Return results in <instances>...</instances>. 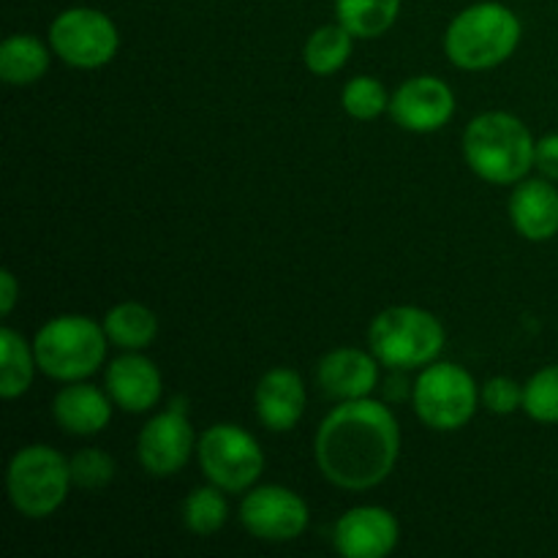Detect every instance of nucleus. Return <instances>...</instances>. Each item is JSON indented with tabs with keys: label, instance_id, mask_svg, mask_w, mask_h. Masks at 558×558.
Wrapping results in <instances>:
<instances>
[{
	"label": "nucleus",
	"instance_id": "f257e3e1",
	"mask_svg": "<svg viewBox=\"0 0 558 558\" xmlns=\"http://www.w3.org/2000/svg\"><path fill=\"white\" fill-rule=\"evenodd\" d=\"M401 452V430L390 409L371 398L343 401L316 434V463L332 485L368 490L392 474Z\"/></svg>",
	"mask_w": 558,
	"mask_h": 558
},
{
	"label": "nucleus",
	"instance_id": "f03ea898",
	"mask_svg": "<svg viewBox=\"0 0 558 558\" xmlns=\"http://www.w3.org/2000/svg\"><path fill=\"white\" fill-rule=\"evenodd\" d=\"M534 147L526 125L507 112H485L469 123L463 153L474 172L488 183L510 185L534 167Z\"/></svg>",
	"mask_w": 558,
	"mask_h": 558
},
{
	"label": "nucleus",
	"instance_id": "7ed1b4c3",
	"mask_svg": "<svg viewBox=\"0 0 558 558\" xmlns=\"http://www.w3.org/2000/svg\"><path fill=\"white\" fill-rule=\"evenodd\" d=\"M521 22L501 3H474L450 22L445 36L447 58L466 71L494 69L515 52Z\"/></svg>",
	"mask_w": 558,
	"mask_h": 558
},
{
	"label": "nucleus",
	"instance_id": "20e7f679",
	"mask_svg": "<svg viewBox=\"0 0 558 558\" xmlns=\"http://www.w3.org/2000/svg\"><path fill=\"white\" fill-rule=\"evenodd\" d=\"M371 352L392 371H412L434 363L445 349V327L434 314L414 305L381 311L368 330Z\"/></svg>",
	"mask_w": 558,
	"mask_h": 558
},
{
	"label": "nucleus",
	"instance_id": "39448f33",
	"mask_svg": "<svg viewBox=\"0 0 558 558\" xmlns=\"http://www.w3.org/2000/svg\"><path fill=\"white\" fill-rule=\"evenodd\" d=\"M107 330L87 316H58L36 332L33 352L38 368L60 381H80L96 374L107 354Z\"/></svg>",
	"mask_w": 558,
	"mask_h": 558
},
{
	"label": "nucleus",
	"instance_id": "423d86ee",
	"mask_svg": "<svg viewBox=\"0 0 558 558\" xmlns=\"http://www.w3.org/2000/svg\"><path fill=\"white\" fill-rule=\"evenodd\" d=\"M9 499L20 515L47 518L65 501L71 485V469L58 450L47 445H31L16 452L5 474Z\"/></svg>",
	"mask_w": 558,
	"mask_h": 558
},
{
	"label": "nucleus",
	"instance_id": "0eeeda50",
	"mask_svg": "<svg viewBox=\"0 0 558 558\" xmlns=\"http://www.w3.org/2000/svg\"><path fill=\"white\" fill-rule=\"evenodd\" d=\"M196 452L205 477L227 494L251 488L265 469V456L254 436L229 423L207 428Z\"/></svg>",
	"mask_w": 558,
	"mask_h": 558
},
{
	"label": "nucleus",
	"instance_id": "6e6552de",
	"mask_svg": "<svg viewBox=\"0 0 558 558\" xmlns=\"http://www.w3.org/2000/svg\"><path fill=\"white\" fill-rule=\"evenodd\" d=\"M414 409L428 428L458 430L477 409V387L458 365H428L414 385Z\"/></svg>",
	"mask_w": 558,
	"mask_h": 558
},
{
	"label": "nucleus",
	"instance_id": "1a4fd4ad",
	"mask_svg": "<svg viewBox=\"0 0 558 558\" xmlns=\"http://www.w3.org/2000/svg\"><path fill=\"white\" fill-rule=\"evenodd\" d=\"M49 44L63 63L74 69H98L118 52V27L98 9L76 5L58 14L49 27Z\"/></svg>",
	"mask_w": 558,
	"mask_h": 558
},
{
	"label": "nucleus",
	"instance_id": "9d476101",
	"mask_svg": "<svg viewBox=\"0 0 558 558\" xmlns=\"http://www.w3.org/2000/svg\"><path fill=\"white\" fill-rule=\"evenodd\" d=\"M240 521L254 537L267 543H292L308 526V505L294 490L265 485L245 496Z\"/></svg>",
	"mask_w": 558,
	"mask_h": 558
},
{
	"label": "nucleus",
	"instance_id": "9b49d317",
	"mask_svg": "<svg viewBox=\"0 0 558 558\" xmlns=\"http://www.w3.org/2000/svg\"><path fill=\"white\" fill-rule=\"evenodd\" d=\"M191 450H194V430H191L185 409L174 407L142 428L140 441H136V452H140V463L147 474L153 477H172L180 469L189 463Z\"/></svg>",
	"mask_w": 558,
	"mask_h": 558
},
{
	"label": "nucleus",
	"instance_id": "f8f14e48",
	"mask_svg": "<svg viewBox=\"0 0 558 558\" xmlns=\"http://www.w3.org/2000/svg\"><path fill=\"white\" fill-rule=\"evenodd\" d=\"M390 112L401 129L428 134L452 118L456 98L450 87L436 76H414L398 87L390 101Z\"/></svg>",
	"mask_w": 558,
	"mask_h": 558
},
{
	"label": "nucleus",
	"instance_id": "ddd939ff",
	"mask_svg": "<svg viewBox=\"0 0 558 558\" xmlns=\"http://www.w3.org/2000/svg\"><path fill=\"white\" fill-rule=\"evenodd\" d=\"M332 543L343 558H385L398 545V521L381 507H354L336 523Z\"/></svg>",
	"mask_w": 558,
	"mask_h": 558
},
{
	"label": "nucleus",
	"instance_id": "4468645a",
	"mask_svg": "<svg viewBox=\"0 0 558 558\" xmlns=\"http://www.w3.org/2000/svg\"><path fill=\"white\" fill-rule=\"evenodd\" d=\"M256 414L270 430H292L305 412V387L294 371L272 368L256 385Z\"/></svg>",
	"mask_w": 558,
	"mask_h": 558
},
{
	"label": "nucleus",
	"instance_id": "2eb2a0df",
	"mask_svg": "<svg viewBox=\"0 0 558 558\" xmlns=\"http://www.w3.org/2000/svg\"><path fill=\"white\" fill-rule=\"evenodd\" d=\"M107 390L123 412H147L161 398V374L147 357L125 354L109 363Z\"/></svg>",
	"mask_w": 558,
	"mask_h": 558
},
{
	"label": "nucleus",
	"instance_id": "dca6fc26",
	"mask_svg": "<svg viewBox=\"0 0 558 558\" xmlns=\"http://www.w3.org/2000/svg\"><path fill=\"white\" fill-rule=\"evenodd\" d=\"M319 385L327 396L338 401H357L368 398L376 387L379 371H376V357L360 352V349H336L325 354L319 363Z\"/></svg>",
	"mask_w": 558,
	"mask_h": 558
},
{
	"label": "nucleus",
	"instance_id": "f3484780",
	"mask_svg": "<svg viewBox=\"0 0 558 558\" xmlns=\"http://www.w3.org/2000/svg\"><path fill=\"white\" fill-rule=\"evenodd\" d=\"M510 216L526 240H550L558 232V191L545 180H526L512 191Z\"/></svg>",
	"mask_w": 558,
	"mask_h": 558
},
{
	"label": "nucleus",
	"instance_id": "a211bd4d",
	"mask_svg": "<svg viewBox=\"0 0 558 558\" xmlns=\"http://www.w3.org/2000/svg\"><path fill=\"white\" fill-rule=\"evenodd\" d=\"M54 423L74 436H93L107 428L112 409L101 390L90 385H69L54 396Z\"/></svg>",
	"mask_w": 558,
	"mask_h": 558
},
{
	"label": "nucleus",
	"instance_id": "6ab92c4d",
	"mask_svg": "<svg viewBox=\"0 0 558 558\" xmlns=\"http://www.w3.org/2000/svg\"><path fill=\"white\" fill-rule=\"evenodd\" d=\"M49 69V52L36 36H9L0 47V76L9 85H33Z\"/></svg>",
	"mask_w": 558,
	"mask_h": 558
},
{
	"label": "nucleus",
	"instance_id": "aec40b11",
	"mask_svg": "<svg viewBox=\"0 0 558 558\" xmlns=\"http://www.w3.org/2000/svg\"><path fill=\"white\" fill-rule=\"evenodd\" d=\"M36 365V352L27 347L25 338L11 327H3L0 330V396L5 401L27 392Z\"/></svg>",
	"mask_w": 558,
	"mask_h": 558
},
{
	"label": "nucleus",
	"instance_id": "412c9836",
	"mask_svg": "<svg viewBox=\"0 0 558 558\" xmlns=\"http://www.w3.org/2000/svg\"><path fill=\"white\" fill-rule=\"evenodd\" d=\"M401 0H336L338 22L354 38H376L392 27Z\"/></svg>",
	"mask_w": 558,
	"mask_h": 558
},
{
	"label": "nucleus",
	"instance_id": "4be33fe9",
	"mask_svg": "<svg viewBox=\"0 0 558 558\" xmlns=\"http://www.w3.org/2000/svg\"><path fill=\"white\" fill-rule=\"evenodd\" d=\"M109 341L123 349H145L150 347L158 332L156 314L140 303H120L104 319Z\"/></svg>",
	"mask_w": 558,
	"mask_h": 558
},
{
	"label": "nucleus",
	"instance_id": "5701e85b",
	"mask_svg": "<svg viewBox=\"0 0 558 558\" xmlns=\"http://www.w3.org/2000/svg\"><path fill=\"white\" fill-rule=\"evenodd\" d=\"M352 33L338 22V25H322L311 33L305 41L303 58L314 74H336L343 63H347L349 52H352Z\"/></svg>",
	"mask_w": 558,
	"mask_h": 558
},
{
	"label": "nucleus",
	"instance_id": "b1692460",
	"mask_svg": "<svg viewBox=\"0 0 558 558\" xmlns=\"http://www.w3.org/2000/svg\"><path fill=\"white\" fill-rule=\"evenodd\" d=\"M218 485L213 488H196L191 490L189 499L183 505V521L189 526V532L199 534V537H210L218 529H223L229 515L227 499L218 494Z\"/></svg>",
	"mask_w": 558,
	"mask_h": 558
},
{
	"label": "nucleus",
	"instance_id": "393cba45",
	"mask_svg": "<svg viewBox=\"0 0 558 558\" xmlns=\"http://www.w3.org/2000/svg\"><path fill=\"white\" fill-rule=\"evenodd\" d=\"M523 409L537 423H558V365L537 371L523 387Z\"/></svg>",
	"mask_w": 558,
	"mask_h": 558
},
{
	"label": "nucleus",
	"instance_id": "a878e982",
	"mask_svg": "<svg viewBox=\"0 0 558 558\" xmlns=\"http://www.w3.org/2000/svg\"><path fill=\"white\" fill-rule=\"evenodd\" d=\"M343 109L357 120H374L390 107L385 85L374 76H354L347 87H343Z\"/></svg>",
	"mask_w": 558,
	"mask_h": 558
},
{
	"label": "nucleus",
	"instance_id": "bb28decb",
	"mask_svg": "<svg viewBox=\"0 0 558 558\" xmlns=\"http://www.w3.org/2000/svg\"><path fill=\"white\" fill-rule=\"evenodd\" d=\"M71 483L82 490H98L114 477V461L101 450H82L69 461Z\"/></svg>",
	"mask_w": 558,
	"mask_h": 558
},
{
	"label": "nucleus",
	"instance_id": "cd10ccee",
	"mask_svg": "<svg viewBox=\"0 0 558 558\" xmlns=\"http://www.w3.org/2000/svg\"><path fill=\"white\" fill-rule=\"evenodd\" d=\"M483 403L494 414H512L518 407H523V390L518 387L515 379L496 376V379L485 381Z\"/></svg>",
	"mask_w": 558,
	"mask_h": 558
},
{
	"label": "nucleus",
	"instance_id": "c85d7f7f",
	"mask_svg": "<svg viewBox=\"0 0 558 558\" xmlns=\"http://www.w3.org/2000/svg\"><path fill=\"white\" fill-rule=\"evenodd\" d=\"M534 167L548 180H558V134H548L534 147Z\"/></svg>",
	"mask_w": 558,
	"mask_h": 558
},
{
	"label": "nucleus",
	"instance_id": "c756f323",
	"mask_svg": "<svg viewBox=\"0 0 558 558\" xmlns=\"http://www.w3.org/2000/svg\"><path fill=\"white\" fill-rule=\"evenodd\" d=\"M16 303V278L11 270L0 272V314L9 316Z\"/></svg>",
	"mask_w": 558,
	"mask_h": 558
}]
</instances>
